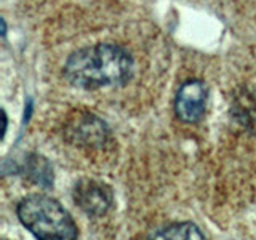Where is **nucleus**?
<instances>
[{
    "mask_svg": "<svg viewBox=\"0 0 256 240\" xmlns=\"http://www.w3.org/2000/svg\"><path fill=\"white\" fill-rule=\"evenodd\" d=\"M64 77L80 90H100L125 85L133 77V56L116 44H96L70 53L64 64Z\"/></svg>",
    "mask_w": 256,
    "mask_h": 240,
    "instance_id": "obj_1",
    "label": "nucleus"
},
{
    "mask_svg": "<svg viewBox=\"0 0 256 240\" xmlns=\"http://www.w3.org/2000/svg\"><path fill=\"white\" fill-rule=\"evenodd\" d=\"M21 224L37 238H77L78 229L74 218L58 200L45 194H29L16 205Z\"/></svg>",
    "mask_w": 256,
    "mask_h": 240,
    "instance_id": "obj_2",
    "label": "nucleus"
},
{
    "mask_svg": "<svg viewBox=\"0 0 256 240\" xmlns=\"http://www.w3.org/2000/svg\"><path fill=\"white\" fill-rule=\"evenodd\" d=\"M64 136L74 146L101 149L110 140L108 124L92 112H74L64 124Z\"/></svg>",
    "mask_w": 256,
    "mask_h": 240,
    "instance_id": "obj_3",
    "label": "nucleus"
},
{
    "mask_svg": "<svg viewBox=\"0 0 256 240\" xmlns=\"http://www.w3.org/2000/svg\"><path fill=\"white\" fill-rule=\"evenodd\" d=\"M72 200L86 216L101 218L114 206V190L108 182L84 178L72 189Z\"/></svg>",
    "mask_w": 256,
    "mask_h": 240,
    "instance_id": "obj_4",
    "label": "nucleus"
},
{
    "mask_svg": "<svg viewBox=\"0 0 256 240\" xmlns=\"http://www.w3.org/2000/svg\"><path fill=\"white\" fill-rule=\"evenodd\" d=\"M208 102V86L204 80L190 78L184 82L174 98V112L184 124H197L204 118Z\"/></svg>",
    "mask_w": 256,
    "mask_h": 240,
    "instance_id": "obj_5",
    "label": "nucleus"
},
{
    "mask_svg": "<svg viewBox=\"0 0 256 240\" xmlns=\"http://www.w3.org/2000/svg\"><path fill=\"white\" fill-rule=\"evenodd\" d=\"M18 173L24 174L28 180L44 189H48L53 184V168L45 157L38 154H28L24 157V162L20 165Z\"/></svg>",
    "mask_w": 256,
    "mask_h": 240,
    "instance_id": "obj_6",
    "label": "nucleus"
},
{
    "mask_svg": "<svg viewBox=\"0 0 256 240\" xmlns=\"http://www.w3.org/2000/svg\"><path fill=\"white\" fill-rule=\"evenodd\" d=\"M149 237L154 238H205L204 232L194 222H173L152 230Z\"/></svg>",
    "mask_w": 256,
    "mask_h": 240,
    "instance_id": "obj_7",
    "label": "nucleus"
},
{
    "mask_svg": "<svg viewBox=\"0 0 256 240\" xmlns=\"http://www.w3.org/2000/svg\"><path fill=\"white\" fill-rule=\"evenodd\" d=\"M2 116H4V132H2V140L5 138L6 134V126H8V118H6V112L5 109H2Z\"/></svg>",
    "mask_w": 256,
    "mask_h": 240,
    "instance_id": "obj_8",
    "label": "nucleus"
}]
</instances>
